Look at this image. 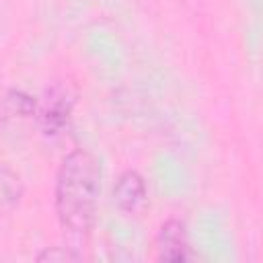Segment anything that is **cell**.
I'll use <instances>...</instances> for the list:
<instances>
[{"mask_svg":"<svg viewBox=\"0 0 263 263\" xmlns=\"http://www.w3.org/2000/svg\"><path fill=\"white\" fill-rule=\"evenodd\" d=\"M189 236L187 226L179 218H171L160 224L156 234V259L179 263L189 259Z\"/></svg>","mask_w":263,"mask_h":263,"instance_id":"4","label":"cell"},{"mask_svg":"<svg viewBox=\"0 0 263 263\" xmlns=\"http://www.w3.org/2000/svg\"><path fill=\"white\" fill-rule=\"evenodd\" d=\"M99 162L84 148L68 152L55 173L53 208L72 249H80L90 236L99 199Z\"/></svg>","mask_w":263,"mask_h":263,"instance_id":"1","label":"cell"},{"mask_svg":"<svg viewBox=\"0 0 263 263\" xmlns=\"http://www.w3.org/2000/svg\"><path fill=\"white\" fill-rule=\"evenodd\" d=\"M4 113L6 117H31L37 115V99L25 90H8L4 97Z\"/></svg>","mask_w":263,"mask_h":263,"instance_id":"6","label":"cell"},{"mask_svg":"<svg viewBox=\"0 0 263 263\" xmlns=\"http://www.w3.org/2000/svg\"><path fill=\"white\" fill-rule=\"evenodd\" d=\"M76 103V92L70 82L51 84L41 103H37V117L45 136H58L68 127Z\"/></svg>","mask_w":263,"mask_h":263,"instance_id":"2","label":"cell"},{"mask_svg":"<svg viewBox=\"0 0 263 263\" xmlns=\"http://www.w3.org/2000/svg\"><path fill=\"white\" fill-rule=\"evenodd\" d=\"M113 201L123 214L140 216L148 205V189L144 177L134 168L123 171L113 185Z\"/></svg>","mask_w":263,"mask_h":263,"instance_id":"3","label":"cell"},{"mask_svg":"<svg viewBox=\"0 0 263 263\" xmlns=\"http://www.w3.org/2000/svg\"><path fill=\"white\" fill-rule=\"evenodd\" d=\"M23 195V183L18 175L8 168L6 164H0V212L12 210Z\"/></svg>","mask_w":263,"mask_h":263,"instance_id":"5","label":"cell"},{"mask_svg":"<svg viewBox=\"0 0 263 263\" xmlns=\"http://www.w3.org/2000/svg\"><path fill=\"white\" fill-rule=\"evenodd\" d=\"M82 253H76L72 247H47L37 253V261H70V259H80Z\"/></svg>","mask_w":263,"mask_h":263,"instance_id":"7","label":"cell"}]
</instances>
